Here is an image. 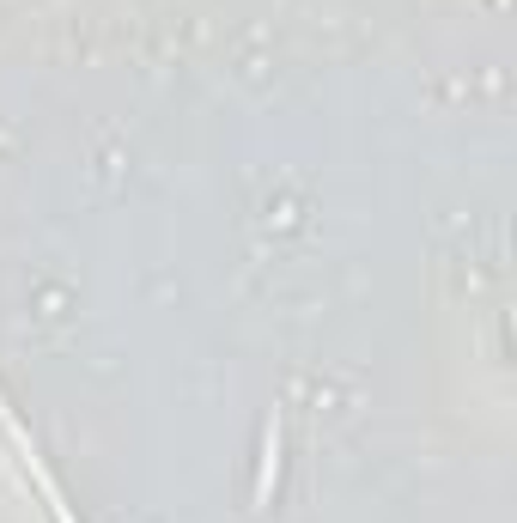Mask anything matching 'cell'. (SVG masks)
<instances>
[{
	"label": "cell",
	"instance_id": "obj_1",
	"mask_svg": "<svg viewBox=\"0 0 517 523\" xmlns=\"http://www.w3.org/2000/svg\"><path fill=\"white\" fill-rule=\"evenodd\" d=\"M0 140H7V134H0Z\"/></svg>",
	"mask_w": 517,
	"mask_h": 523
}]
</instances>
